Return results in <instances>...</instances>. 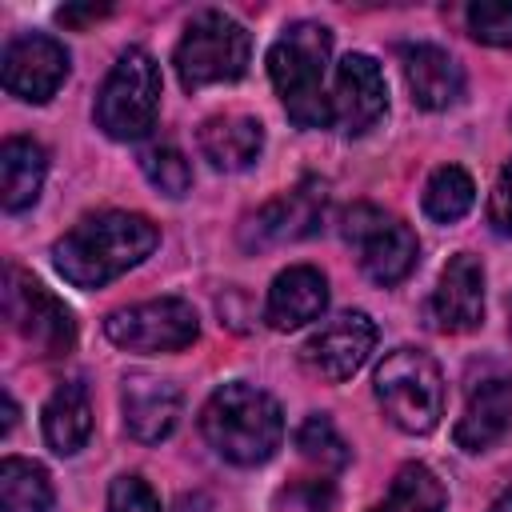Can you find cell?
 <instances>
[{
    "label": "cell",
    "instance_id": "cell-1",
    "mask_svg": "<svg viewBox=\"0 0 512 512\" xmlns=\"http://www.w3.org/2000/svg\"><path fill=\"white\" fill-rule=\"evenodd\" d=\"M160 244V228L140 212H96L84 216L52 244L56 272L76 288H104L124 276Z\"/></svg>",
    "mask_w": 512,
    "mask_h": 512
},
{
    "label": "cell",
    "instance_id": "cell-2",
    "mask_svg": "<svg viewBox=\"0 0 512 512\" xmlns=\"http://www.w3.org/2000/svg\"><path fill=\"white\" fill-rule=\"evenodd\" d=\"M200 432H204L208 448L220 460L252 468V464L272 460V452L280 448V440H284V412H280V404L264 388L232 380V384H220L204 400Z\"/></svg>",
    "mask_w": 512,
    "mask_h": 512
},
{
    "label": "cell",
    "instance_id": "cell-3",
    "mask_svg": "<svg viewBox=\"0 0 512 512\" xmlns=\"http://www.w3.org/2000/svg\"><path fill=\"white\" fill-rule=\"evenodd\" d=\"M332 56V32L316 20H296L268 48V80L296 128H328L332 96L324 92V72Z\"/></svg>",
    "mask_w": 512,
    "mask_h": 512
},
{
    "label": "cell",
    "instance_id": "cell-4",
    "mask_svg": "<svg viewBox=\"0 0 512 512\" xmlns=\"http://www.w3.org/2000/svg\"><path fill=\"white\" fill-rule=\"evenodd\" d=\"M372 388H376V404L384 408V416L400 432L424 436L444 416V376H440V364L428 352H420V348H392L380 360V368L372 376Z\"/></svg>",
    "mask_w": 512,
    "mask_h": 512
},
{
    "label": "cell",
    "instance_id": "cell-5",
    "mask_svg": "<svg viewBox=\"0 0 512 512\" xmlns=\"http://www.w3.org/2000/svg\"><path fill=\"white\" fill-rule=\"evenodd\" d=\"M248 56H252L248 28L220 8H204L188 20V28L172 52V64H176L180 84L188 92H196L208 84L240 80L248 72Z\"/></svg>",
    "mask_w": 512,
    "mask_h": 512
},
{
    "label": "cell",
    "instance_id": "cell-6",
    "mask_svg": "<svg viewBox=\"0 0 512 512\" xmlns=\"http://www.w3.org/2000/svg\"><path fill=\"white\" fill-rule=\"evenodd\" d=\"M96 128L112 140H140L152 132L160 112V68L144 48L120 52L96 92Z\"/></svg>",
    "mask_w": 512,
    "mask_h": 512
},
{
    "label": "cell",
    "instance_id": "cell-7",
    "mask_svg": "<svg viewBox=\"0 0 512 512\" xmlns=\"http://www.w3.org/2000/svg\"><path fill=\"white\" fill-rule=\"evenodd\" d=\"M340 232H344V240L352 244V252H356V260H360L364 276H368L372 284H380V288L400 284V280L416 268V260H420V240H416V232H412L400 216H392V212H384V208H376V204H352V208L344 212Z\"/></svg>",
    "mask_w": 512,
    "mask_h": 512
},
{
    "label": "cell",
    "instance_id": "cell-8",
    "mask_svg": "<svg viewBox=\"0 0 512 512\" xmlns=\"http://www.w3.org/2000/svg\"><path fill=\"white\" fill-rule=\"evenodd\" d=\"M4 316L8 328L36 352V356H68L76 344V320L64 300H56L40 280L8 264L4 272Z\"/></svg>",
    "mask_w": 512,
    "mask_h": 512
},
{
    "label": "cell",
    "instance_id": "cell-9",
    "mask_svg": "<svg viewBox=\"0 0 512 512\" xmlns=\"http://www.w3.org/2000/svg\"><path fill=\"white\" fill-rule=\"evenodd\" d=\"M104 332L116 348L124 352H180L200 336V320L196 308L180 296H160V300H144V304H128L116 308L104 320Z\"/></svg>",
    "mask_w": 512,
    "mask_h": 512
},
{
    "label": "cell",
    "instance_id": "cell-10",
    "mask_svg": "<svg viewBox=\"0 0 512 512\" xmlns=\"http://www.w3.org/2000/svg\"><path fill=\"white\" fill-rule=\"evenodd\" d=\"M512 428V372L496 360L472 364L464 380V412L456 420V448L464 452H488L496 448Z\"/></svg>",
    "mask_w": 512,
    "mask_h": 512
},
{
    "label": "cell",
    "instance_id": "cell-11",
    "mask_svg": "<svg viewBox=\"0 0 512 512\" xmlns=\"http://www.w3.org/2000/svg\"><path fill=\"white\" fill-rule=\"evenodd\" d=\"M372 348H376V324H372V316L368 312H336L332 320H324L308 336V344L300 348V356H304V364L316 376L340 384V380L356 376L368 364Z\"/></svg>",
    "mask_w": 512,
    "mask_h": 512
},
{
    "label": "cell",
    "instance_id": "cell-12",
    "mask_svg": "<svg viewBox=\"0 0 512 512\" xmlns=\"http://www.w3.org/2000/svg\"><path fill=\"white\" fill-rule=\"evenodd\" d=\"M0 76H4V88L16 100H24V104H48L60 92V84L68 80V52H64L60 40H52L44 32L16 36L4 48Z\"/></svg>",
    "mask_w": 512,
    "mask_h": 512
},
{
    "label": "cell",
    "instance_id": "cell-13",
    "mask_svg": "<svg viewBox=\"0 0 512 512\" xmlns=\"http://www.w3.org/2000/svg\"><path fill=\"white\" fill-rule=\"evenodd\" d=\"M388 112V84L372 56L348 52L332 80V124L344 136H364Z\"/></svg>",
    "mask_w": 512,
    "mask_h": 512
},
{
    "label": "cell",
    "instance_id": "cell-14",
    "mask_svg": "<svg viewBox=\"0 0 512 512\" xmlns=\"http://www.w3.org/2000/svg\"><path fill=\"white\" fill-rule=\"evenodd\" d=\"M480 320H484V264L472 252H456L428 296V324L436 332L460 336L480 328Z\"/></svg>",
    "mask_w": 512,
    "mask_h": 512
},
{
    "label": "cell",
    "instance_id": "cell-15",
    "mask_svg": "<svg viewBox=\"0 0 512 512\" xmlns=\"http://www.w3.org/2000/svg\"><path fill=\"white\" fill-rule=\"evenodd\" d=\"M320 216H324V184L320 180H300L296 188H288L276 200H268L244 224V244L248 248H268V244L312 236Z\"/></svg>",
    "mask_w": 512,
    "mask_h": 512
},
{
    "label": "cell",
    "instance_id": "cell-16",
    "mask_svg": "<svg viewBox=\"0 0 512 512\" xmlns=\"http://www.w3.org/2000/svg\"><path fill=\"white\" fill-rule=\"evenodd\" d=\"M120 408H124V428H128L132 440L160 444L180 424V388L172 380L132 372V376H124Z\"/></svg>",
    "mask_w": 512,
    "mask_h": 512
},
{
    "label": "cell",
    "instance_id": "cell-17",
    "mask_svg": "<svg viewBox=\"0 0 512 512\" xmlns=\"http://www.w3.org/2000/svg\"><path fill=\"white\" fill-rule=\"evenodd\" d=\"M400 68H404L412 104L424 112H444L464 96V68L436 44H404Z\"/></svg>",
    "mask_w": 512,
    "mask_h": 512
},
{
    "label": "cell",
    "instance_id": "cell-18",
    "mask_svg": "<svg viewBox=\"0 0 512 512\" xmlns=\"http://www.w3.org/2000/svg\"><path fill=\"white\" fill-rule=\"evenodd\" d=\"M328 308V280L320 268L312 264H292L284 268L272 288H268V300H264V320L276 328V332H296L312 320H320Z\"/></svg>",
    "mask_w": 512,
    "mask_h": 512
},
{
    "label": "cell",
    "instance_id": "cell-19",
    "mask_svg": "<svg viewBox=\"0 0 512 512\" xmlns=\"http://www.w3.org/2000/svg\"><path fill=\"white\" fill-rule=\"evenodd\" d=\"M200 152L220 172H244L264 152V124L240 112L212 116L200 124Z\"/></svg>",
    "mask_w": 512,
    "mask_h": 512
},
{
    "label": "cell",
    "instance_id": "cell-20",
    "mask_svg": "<svg viewBox=\"0 0 512 512\" xmlns=\"http://www.w3.org/2000/svg\"><path fill=\"white\" fill-rule=\"evenodd\" d=\"M48 176V156L36 140L28 136H12L0 148V204L8 212H24L36 204L40 188Z\"/></svg>",
    "mask_w": 512,
    "mask_h": 512
},
{
    "label": "cell",
    "instance_id": "cell-21",
    "mask_svg": "<svg viewBox=\"0 0 512 512\" xmlns=\"http://www.w3.org/2000/svg\"><path fill=\"white\" fill-rule=\"evenodd\" d=\"M92 436V400L80 380H64L44 404V440L60 456H76Z\"/></svg>",
    "mask_w": 512,
    "mask_h": 512
},
{
    "label": "cell",
    "instance_id": "cell-22",
    "mask_svg": "<svg viewBox=\"0 0 512 512\" xmlns=\"http://www.w3.org/2000/svg\"><path fill=\"white\" fill-rule=\"evenodd\" d=\"M0 504H4V512H48L52 508V480H48L44 464L24 460V456H4Z\"/></svg>",
    "mask_w": 512,
    "mask_h": 512
},
{
    "label": "cell",
    "instance_id": "cell-23",
    "mask_svg": "<svg viewBox=\"0 0 512 512\" xmlns=\"http://www.w3.org/2000/svg\"><path fill=\"white\" fill-rule=\"evenodd\" d=\"M448 508V492L440 484V476L428 464H404L388 488V496L372 508V512H444Z\"/></svg>",
    "mask_w": 512,
    "mask_h": 512
},
{
    "label": "cell",
    "instance_id": "cell-24",
    "mask_svg": "<svg viewBox=\"0 0 512 512\" xmlns=\"http://www.w3.org/2000/svg\"><path fill=\"white\" fill-rule=\"evenodd\" d=\"M476 204V184L460 164H444L424 184V212L436 224H456Z\"/></svg>",
    "mask_w": 512,
    "mask_h": 512
},
{
    "label": "cell",
    "instance_id": "cell-25",
    "mask_svg": "<svg viewBox=\"0 0 512 512\" xmlns=\"http://www.w3.org/2000/svg\"><path fill=\"white\" fill-rule=\"evenodd\" d=\"M296 448H300V456H304L308 464H316L320 472H340V468L352 460L344 436L336 432V424H332L324 412H312V416L296 428Z\"/></svg>",
    "mask_w": 512,
    "mask_h": 512
},
{
    "label": "cell",
    "instance_id": "cell-26",
    "mask_svg": "<svg viewBox=\"0 0 512 512\" xmlns=\"http://www.w3.org/2000/svg\"><path fill=\"white\" fill-rule=\"evenodd\" d=\"M140 168L148 176L152 188H160L164 196H184L192 188V164L184 160V152L176 144H152L140 152Z\"/></svg>",
    "mask_w": 512,
    "mask_h": 512
},
{
    "label": "cell",
    "instance_id": "cell-27",
    "mask_svg": "<svg viewBox=\"0 0 512 512\" xmlns=\"http://www.w3.org/2000/svg\"><path fill=\"white\" fill-rule=\"evenodd\" d=\"M472 40L492 44V48H512V4L504 0H476L464 12Z\"/></svg>",
    "mask_w": 512,
    "mask_h": 512
},
{
    "label": "cell",
    "instance_id": "cell-28",
    "mask_svg": "<svg viewBox=\"0 0 512 512\" xmlns=\"http://www.w3.org/2000/svg\"><path fill=\"white\" fill-rule=\"evenodd\" d=\"M336 488L332 480L316 476V480H296L276 496V512H336Z\"/></svg>",
    "mask_w": 512,
    "mask_h": 512
},
{
    "label": "cell",
    "instance_id": "cell-29",
    "mask_svg": "<svg viewBox=\"0 0 512 512\" xmlns=\"http://www.w3.org/2000/svg\"><path fill=\"white\" fill-rule=\"evenodd\" d=\"M108 512H164L160 496L140 476H116L108 488Z\"/></svg>",
    "mask_w": 512,
    "mask_h": 512
},
{
    "label": "cell",
    "instance_id": "cell-30",
    "mask_svg": "<svg viewBox=\"0 0 512 512\" xmlns=\"http://www.w3.org/2000/svg\"><path fill=\"white\" fill-rule=\"evenodd\" d=\"M488 220L500 236H512V160L504 164L496 188H492V200H488Z\"/></svg>",
    "mask_w": 512,
    "mask_h": 512
},
{
    "label": "cell",
    "instance_id": "cell-31",
    "mask_svg": "<svg viewBox=\"0 0 512 512\" xmlns=\"http://www.w3.org/2000/svg\"><path fill=\"white\" fill-rule=\"evenodd\" d=\"M108 8H60L56 16L64 20V24H84V20H96V16H104Z\"/></svg>",
    "mask_w": 512,
    "mask_h": 512
},
{
    "label": "cell",
    "instance_id": "cell-32",
    "mask_svg": "<svg viewBox=\"0 0 512 512\" xmlns=\"http://www.w3.org/2000/svg\"><path fill=\"white\" fill-rule=\"evenodd\" d=\"M488 512H512V472H508V480L500 484V492L492 496V504H488Z\"/></svg>",
    "mask_w": 512,
    "mask_h": 512
},
{
    "label": "cell",
    "instance_id": "cell-33",
    "mask_svg": "<svg viewBox=\"0 0 512 512\" xmlns=\"http://www.w3.org/2000/svg\"><path fill=\"white\" fill-rule=\"evenodd\" d=\"M12 424H16V400H12L8 392H4V432H8Z\"/></svg>",
    "mask_w": 512,
    "mask_h": 512
},
{
    "label": "cell",
    "instance_id": "cell-34",
    "mask_svg": "<svg viewBox=\"0 0 512 512\" xmlns=\"http://www.w3.org/2000/svg\"><path fill=\"white\" fill-rule=\"evenodd\" d=\"M508 336H512V316H508Z\"/></svg>",
    "mask_w": 512,
    "mask_h": 512
}]
</instances>
